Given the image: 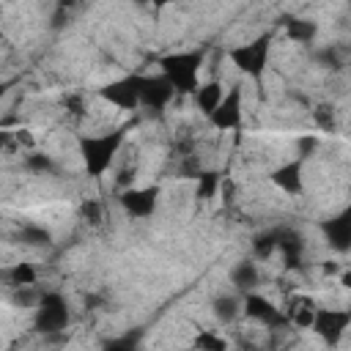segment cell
<instances>
[{
	"label": "cell",
	"mask_w": 351,
	"mask_h": 351,
	"mask_svg": "<svg viewBox=\"0 0 351 351\" xmlns=\"http://www.w3.org/2000/svg\"><path fill=\"white\" fill-rule=\"evenodd\" d=\"M132 181H134V167H132V170H129V167H126V170H121V176H118V184H121V186H129Z\"/></svg>",
	"instance_id": "d6a6232c"
},
{
	"label": "cell",
	"mask_w": 351,
	"mask_h": 351,
	"mask_svg": "<svg viewBox=\"0 0 351 351\" xmlns=\"http://www.w3.org/2000/svg\"><path fill=\"white\" fill-rule=\"evenodd\" d=\"M66 107H69L74 115H82V99H80V96H66Z\"/></svg>",
	"instance_id": "4dcf8cb0"
},
{
	"label": "cell",
	"mask_w": 351,
	"mask_h": 351,
	"mask_svg": "<svg viewBox=\"0 0 351 351\" xmlns=\"http://www.w3.org/2000/svg\"><path fill=\"white\" fill-rule=\"evenodd\" d=\"M348 3H351V0H348Z\"/></svg>",
	"instance_id": "8d00e7d4"
},
{
	"label": "cell",
	"mask_w": 351,
	"mask_h": 351,
	"mask_svg": "<svg viewBox=\"0 0 351 351\" xmlns=\"http://www.w3.org/2000/svg\"><path fill=\"white\" fill-rule=\"evenodd\" d=\"M5 277H8V282H11L14 288H19V285H33V282H36V269H33L30 263H16L14 269L5 271Z\"/></svg>",
	"instance_id": "7402d4cb"
},
{
	"label": "cell",
	"mask_w": 351,
	"mask_h": 351,
	"mask_svg": "<svg viewBox=\"0 0 351 351\" xmlns=\"http://www.w3.org/2000/svg\"><path fill=\"white\" fill-rule=\"evenodd\" d=\"M178 170H181V176H184V178H197L203 167H200V159H197V156H192V154H186Z\"/></svg>",
	"instance_id": "f1b7e54d"
},
{
	"label": "cell",
	"mask_w": 351,
	"mask_h": 351,
	"mask_svg": "<svg viewBox=\"0 0 351 351\" xmlns=\"http://www.w3.org/2000/svg\"><path fill=\"white\" fill-rule=\"evenodd\" d=\"M269 49H271V33H263V36H258V38L250 41V44L233 47L228 55H230L233 66H236L241 74H247V77H252L255 82H261V77H263V71H266V63H269Z\"/></svg>",
	"instance_id": "3957f363"
},
{
	"label": "cell",
	"mask_w": 351,
	"mask_h": 351,
	"mask_svg": "<svg viewBox=\"0 0 351 351\" xmlns=\"http://www.w3.org/2000/svg\"><path fill=\"white\" fill-rule=\"evenodd\" d=\"M280 25L285 27L288 38L293 41H302V44H310L318 33V25L313 19H304V16H293V14H282L280 16Z\"/></svg>",
	"instance_id": "5bb4252c"
},
{
	"label": "cell",
	"mask_w": 351,
	"mask_h": 351,
	"mask_svg": "<svg viewBox=\"0 0 351 351\" xmlns=\"http://www.w3.org/2000/svg\"><path fill=\"white\" fill-rule=\"evenodd\" d=\"M195 99H197L200 112H203V115H211V112L219 107V101H222V85H219L217 80H208L206 85L197 88Z\"/></svg>",
	"instance_id": "2e32d148"
},
{
	"label": "cell",
	"mask_w": 351,
	"mask_h": 351,
	"mask_svg": "<svg viewBox=\"0 0 351 351\" xmlns=\"http://www.w3.org/2000/svg\"><path fill=\"white\" fill-rule=\"evenodd\" d=\"M244 313H247L252 321H261V324H266V326H271V329L288 324V315H285L280 307H274L269 299H263V296H258V293H250V291H247V296H244Z\"/></svg>",
	"instance_id": "8fae6325"
},
{
	"label": "cell",
	"mask_w": 351,
	"mask_h": 351,
	"mask_svg": "<svg viewBox=\"0 0 351 351\" xmlns=\"http://www.w3.org/2000/svg\"><path fill=\"white\" fill-rule=\"evenodd\" d=\"M315 60L326 69H343V66H351V49L348 47H326V49L315 52Z\"/></svg>",
	"instance_id": "ac0fdd59"
},
{
	"label": "cell",
	"mask_w": 351,
	"mask_h": 351,
	"mask_svg": "<svg viewBox=\"0 0 351 351\" xmlns=\"http://www.w3.org/2000/svg\"><path fill=\"white\" fill-rule=\"evenodd\" d=\"M16 239H19L22 244H27V247H49V244H52L49 230L41 228V225H25V228H19Z\"/></svg>",
	"instance_id": "d6986e66"
},
{
	"label": "cell",
	"mask_w": 351,
	"mask_h": 351,
	"mask_svg": "<svg viewBox=\"0 0 351 351\" xmlns=\"http://www.w3.org/2000/svg\"><path fill=\"white\" fill-rule=\"evenodd\" d=\"M321 269H324V274H335V271H337V263H335V261H326Z\"/></svg>",
	"instance_id": "836d02e7"
},
{
	"label": "cell",
	"mask_w": 351,
	"mask_h": 351,
	"mask_svg": "<svg viewBox=\"0 0 351 351\" xmlns=\"http://www.w3.org/2000/svg\"><path fill=\"white\" fill-rule=\"evenodd\" d=\"M134 3H154V5H167V3H176V0H134Z\"/></svg>",
	"instance_id": "e575fe53"
},
{
	"label": "cell",
	"mask_w": 351,
	"mask_h": 351,
	"mask_svg": "<svg viewBox=\"0 0 351 351\" xmlns=\"http://www.w3.org/2000/svg\"><path fill=\"white\" fill-rule=\"evenodd\" d=\"M239 310H241V302H239L236 296H219V299H214V315H217L222 324L233 321V318L239 315Z\"/></svg>",
	"instance_id": "44dd1931"
},
{
	"label": "cell",
	"mask_w": 351,
	"mask_h": 351,
	"mask_svg": "<svg viewBox=\"0 0 351 351\" xmlns=\"http://www.w3.org/2000/svg\"><path fill=\"white\" fill-rule=\"evenodd\" d=\"M25 165H27L30 170H36V173H52V170H55V165H52V159H49L47 154H30Z\"/></svg>",
	"instance_id": "484cf974"
},
{
	"label": "cell",
	"mask_w": 351,
	"mask_h": 351,
	"mask_svg": "<svg viewBox=\"0 0 351 351\" xmlns=\"http://www.w3.org/2000/svg\"><path fill=\"white\" fill-rule=\"evenodd\" d=\"M173 96H176V88L165 74H159V77H143L140 74V104L143 107L162 112Z\"/></svg>",
	"instance_id": "52a82bcc"
},
{
	"label": "cell",
	"mask_w": 351,
	"mask_h": 351,
	"mask_svg": "<svg viewBox=\"0 0 351 351\" xmlns=\"http://www.w3.org/2000/svg\"><path fill=\"white\" fill-rule=\"evenodd\" d=\"M230 282H233L239 291H252V288L258 285V269H255V263H250V261L236 263L233 271H230Z\"/></svg>",
	"instance_id": "e0dca14e"
},
{
	"label": "cell",
	"mask_w": 351,
	"mask_h": 351,
	"mask_svg": "<svg viewBox=\"0 0 351 351\" xmlns=\"http://www.w3.org/2000/svg\"><path fill=\"white\" fill-rule=\"evenodd\" d=\"M140 335H143V332L137 329L134 335L129 332V335H123L121 340H107V343H104V348H107V351H118V348H134V346H137V340H140Z\"/></svg>",
	"instance_id": "83f0119b"
},
{
	"label": "cell",
	"mask_w": 351,
	"mask_h": 351,
	"mask_svg": "<svg viewBox=\"0 0 351 351\" xmlns=\"http://www.w3.org/2000/svg\"><path fill=\"white\" fill-rule=\"evenodd\" d=\"M313 121H315L318 129H324V132H335V129H337L335 107H332V104H318V107L313 110Z\"/></svg>",
	"instance_id": "cb8c5ba5"
},
{
	"label": "cell",
	"mask_w": 351,
	"mask_h": 351,
	"mask_svg": "<svg viewBox=\"0 0 351 351\" xmlns=\"http://www.w3.org/2000/svg\"><path fill=\"white\" fill-rule=\"evenodd\" d=\"M80 214H82L90 225H99V222H101V206H99V200H85V203L80 206Z\"/></svg>",
	"instance_id": "4316f807"
},
{
	"label": "cell",
	"mask_w": 351,
	"mask_h": 351,
	"mask_svg": "<svg viewBox=\"0 0 351 351\" xmlns=\"http://www.w3.org/2000/svg\"><path fill=\"white\" fill-rule=\"evenodd\" d=\"M307 156H299V159H291L285 165H280L274 173H271V184L280 186L282 192L288 195H299L302 192V165H304Z\"/></svg>",
	"instance_id": "7c38bea8"
},
{
	"label": "cell",
	"mask_w": 351,
	"mask_h": 351,
	"mask_svg": "<svg viewBox=\"0 0 351 351\" xmlns=\"http://www.w3.org/2000/svg\"><path fill=\"white\" fill-rule=\"evenodd\" d=\"M195 348H208V351H225L228 343L219 337V335H211V332H197V337L192 340Z\"/></svg>",
	"instance_id": "d4e9b609"
},
{
	"label": "cell",
	"mask_w": 351,
	"mask_h": 351,
	"mask_svg": "<svg viewBox=\"0 0 351 351\" xmlns=\"http://www.w3.org/2000/svg\"><path fill=\"white\" fill-rule=\"evenodd\" d=\"M277 247L282 250L285 258V269H302V252H304V241L293 228H280L277 230Z\"/></svg>",
	"instance_id": "4fadbf2b"
},
{
	"label": "cell",
	"mask_w": 351,
	"mask_h": 351,
	"mask_svg": "<svg viewBox=\"0 0 351 351\" xmlns=\"http://www.w3.org/2000/svg\"><path fill=\"white\" fill-rule=\"evenodd\" d=\"M321 233L326 236V241L335 252H348L351 250V206L343 208L340 214H335L332 219H324Z\"/></svg>",
	"instance_id": "9c48e42d"
},
{
	"label": "cell",
	"mask_w": 351,
	"mask_h": 351,
	"mask_svg": "<svg viewBox=\"0 0 351 351\" xmlns=\"http://www.w3.org/2000/svg\"><path fill=\"white\" fill-rule=\"evenodd\" d=\"M219 181H222V176L217 170H200V176H197V197L200 200H211L217 195V189H219Z\"/></svg>",
	"instance_id": "ffe728a7"
},
{
	"label": "cell",
	"mask_w": 351,
	"mask_h": 351,
	"mask_svg": "<svg viewBox=\"0 0 351 351\" xmlns=\"http://www.w3.org/2000/svg\"><path fill=\"white\" fill-rule=\"evenodd\" d=\"M118 200H121V206H123L126 214H132V217H148V214H154V208H156L159 186H143V189L126 186Z\"/></svg>",
	"instance_id": "30bf717a"
},
{
	"label": "cell",
	"mask_w": 351,
	"mask_h": 351,
	"mask_svg": "<svg viewBox=\"0 0 351 351\" xmlns=\"http://www.w3.org/2000/svg\"><path fill=\"white\" fill-rule=\"evenodd\" d=\"M203 58H206V49H189V52H173V55H165L159 58V66H162V74L173 82L176 93H197V71L203 66Z\"/></svg>",
	"instance_id": "7a4b0ae2"
},
{
	"label": "cell",
	"mask_w": 351,
	"mask_h": 351,
	"mask_svg": "<svg viewBox=\"0 0 351 351\" xmlns=\"http://www.w3.org/2000/svg\"><path fill=\"white\" fill-rule=\"evenodd\" d=\"M340 282H343V285H346V288H351V271H346V274H343V280H340Z\"/></svg>",
	"instance_id": "d590c367"
},
{
	"label": "cell",
	"mask_w": 351,
	"mask_h": 351,
	"mask_svg": "<svg viewBox=\"0 0 351 351\" xmlns=\"http://www.w3.org/2000/svg\"><path fill=\"white\" fill-rule=\"evenodd\" d=\"M208 121L217 129H241V85H233L222 96L219 107L208 115Z\"/></svg>",
	"instance_id": "ba28073f"
},
{
	"label": "cell",
	"mask_w": 351,
	"mask_h": 351,
	"mask_svg": "<svg viewBox=\"0 0 351 351\" xmlns=\"http://www.w3.org/2000/svg\"><path fill=\"white\" fill-rule=\"evenodd\" d=\"M99 96L121 110H134L140 104V74H129L121 80H112L99 88Z\"/></svg>",
	"instance_id": "8992f818"
},
{
	"label": "cell",
	"mask_w": 351,
	"mask_h": 351,
	"mask_svg": "<svg viewBox=\"0 0 351 351\" xmlns=\"http://www.w3.org/2000/svg\"><path fill=\"white\" fill-rule=\"evenodd\" d=\"M315 302L313 299H307V296H291L288 299V307H285V315H288V321H293L296 326H313V321H315Z\"/></svg>",
	"instance_id": "9a60e30c"
},
{
	"label": "cell",
	"mask_w": 351,
	"mask_h": 351,
	"mask_svg": "<svg viewBox=\"0 0 351 351\" xmlns=\"http://www.w3.org/2000/svg\"><path fill=\"white\" fill-rule=\"evenodd\" d=\"M33 326H36V332H41V335L63 332V329L69 326V307H66V299H63L60 293H44V296L38 299Z\"/></svg>",
	"instance_id": "277c9868"
},
{
	"label": "cell",
	"mask_w": 351,
	"mask_h": 351,
	"mask_svg": "<svg viewBox=\"0 0 351 351\" xmlns=\"http://www.w3.org/2000/svg\"><path fill=\"white\" fill-rule=\"evenodd\" d=\"M132 126H134V121H132V123H123V126H118V129H112V132H107V134H99V137H80V156H82V162H85L88 176H93V178L104 176V170H107L110 162L115 159V154H118V148L123 145L126 132H129Z\"/></svg>",
	"instance_id": "6da1fadb"
},
{
	"label": "cell",
	"mask_w": 351,
	"mask_h": 351,
	"mask_svg": "<svg viewBox=\"0 0 351 351\" xmlns=\"http://www.w3.org/2000/svg\"><path fill=\"white\" fill-rule=\"evenodd\" d=\"M313 148H315V137H302V140H299V151H302L299 156H307Z\"/></svg>",
	"instance_id": "1f68e13d"
},
{
	"label": "cell",
	"mask_w": 351,
	"mask_h": 351,
	"mask_svg": "<svg viewBox=\"0 0 351 351\" xmlns=\"http://www.w3.org/2000/svg\"><path fill=\"white\" fill-rule=\"evenodd\" d=\"M348 324H351V310H329V307H321V310H315L313 329H315V335L326 346H337L343 340Z\"/></svg>",
	"instance_id": "5b68a950"
},
{
	"label": "cell",
	"mask_w": 351,
	"mask_h": 351,
	"mask_svg": "<svg viewBox=\"0 0 351 351\" xmlns=\"http://www.w3.org/2000/svg\"><path fill=\"white\" fill-rule=\"evenodd\" d=\"M274 247H277V230H266V233H258L252 239V250L258 258H269L274 252Z\"/></svg>",
	"instance_id": "603a6c76"
},
{
	"label": "cell",
	"mask_w": 351,
	"mask_h": 351,
	"mask_svg": "<svg viewBox=\"0 0 351 351\" xmlns=\"http://www.w3.org/2000/svg\"><path fill=\"white\" fill-rule=\"evenodd\" d=\"M36 299H41V296H36V293L30 291V285H19L16 293H14V304H25V307H27V304H33Z\"/></svg>",
	"instance_id": "f546056e"
}]
</instances>
